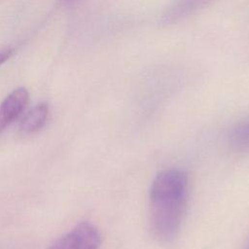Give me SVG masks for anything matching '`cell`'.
Listing matches in <instances>:
<instances>
[{"label": "cell", "mask_w": 249, "mask_h": 249, "mask_svg": "<svg viewBox=\"0 0 249 249\" xmlns=\"http://www.w3.org/2000/svg\"><path fill=\"white\" fill-rule=\"evenodd\" d=\"M189 180L179 168H168L155 177L150 190L151 227L160 241H170L178 233L188 199Z\"/></svg>", "instance_id": "1"}, {"label": "cell", "mask_w": 249, "mask_h": 249, "mask_svg": "<svg viewBox=\"0 0 249 249\" xmlns=\"http://www.w3.org/2000/svg\"><path fill=\"white\" fill-rule=\"evenodd\" d=\"M100 234L94 225L81 222L56 239L49 249H98Z\"/></svg>", "instance_id": "2"}, {"label": "cell", "mask_w": 249, "mask_h": 249, "mask_svg": "<svg viewBox=\"0 0 249 249\" xmlns=\"http://www.w3.org/2000/svg\"><path fill=\"white\" fill-rule=\"evenodd\" d=\"M29 94L26 89L18 88L10 92L0 103V134L24 111Z\"/></svg>", "instance_id": "3"}, {"label": "cell", "mask_w": 249, "mask_h": 249, "mask_svg": "<svg viewBox=\"0 0 249 249\" xmlns=\"http://www.w3.org/2000/svg\"><path fill=\"white\" fill-rule=\"evenodd\" d=\"M213 0H174L162 13L160 24L169 26L195 15Z\"/></svg>", "instance_id": "4"}, {"label": "cell", "mask_w": 249, "mask_h": 249, "mask_svg": "<svg viewBox=\"0 0 249 249\" xmlns=\"http://www.w3.org/2000/svg\"><path fill=\"white\" fill-rule=\"evenodd\" d=\"M49 116V107L46 103H39L30 109L19 124V131L24 135L38 132L46 124Z\"/></svg>", "instance_id": "5"}, {"label": "cell", "mask_w": 249, "mask_h": 249, "mask_svg": "<svg viewBox=\"0 0 249 249\" xmlns=\"http://www.w3.org/2000/svg\"><path fill=\"white\" fill-rule=\"evenodd\" d=\"M228 141L236 152H249V119L234 124L230 130Z\"/></svg>", "instance_id": "6"}, {"label": "cell", "mask_w": 249, "mask_h": 249, "mask_svg": "<svg viewBox=\"0 0 249 249\" xmlns=\"http://www.w3.org/2000/svg\"><path fill=\"white\" fill-rule=\"evenodd\" d=\"M12 54V49L10 48H4L0 50V65L5 62Z\"/></svg>", "instance_id": "7"}, {"label": "cell", "mask_w": 249, "mask_h": 249, "mask_svg": "<svg viewBox=\"0 0 249 249\" xmlns=\"http://www.w3.org/2000/svg\"><path fill=\"white\" fill-rule=\"evenodd\" d=\"M64 1H66V2H68V3H72V2L77 1V0H64Z\"/></svg>", "instance_id": "8"}, {"label": "cell", "mask_w": 249, "mask_h": 249, "mask_svg": "<svg viewBox=\"0 0 249 249\" xmlns=\"http://www.w3.org/2000/svg\"><path fill=\"white\" fill-rule=\"evenodd\" d=\"M244 249H249V240H248V242H247V244H246V246H245Z\"/></svg>", "instance_id": "9"}]
</instances>
